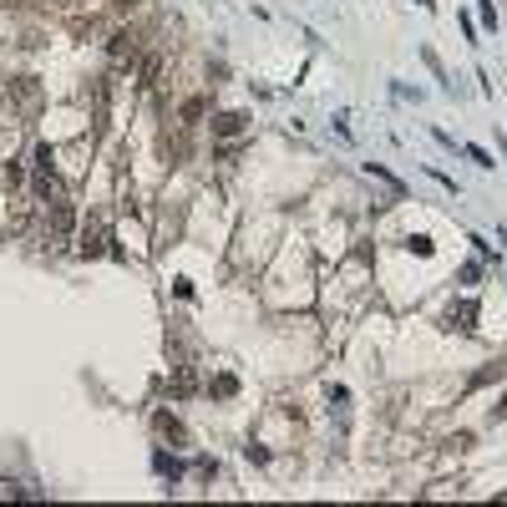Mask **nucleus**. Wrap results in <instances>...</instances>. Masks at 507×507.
I'll return each mask as SVG.
<instances>
[{"label":"nucleus","instance_id":"obj_1","mask_svg":"<svg viewBox=\"0 0 507 507\" xmlns=\"http://www.w3.org/2000/svg\"><path fill=\"white\" fill-rule=\"evenodd\" d=\"M213 132H218V137H234V132H244V117H239V112L218 117V122H213Z\"/></svg>","mask_w":507,"mask_h":507}]
</instances>
